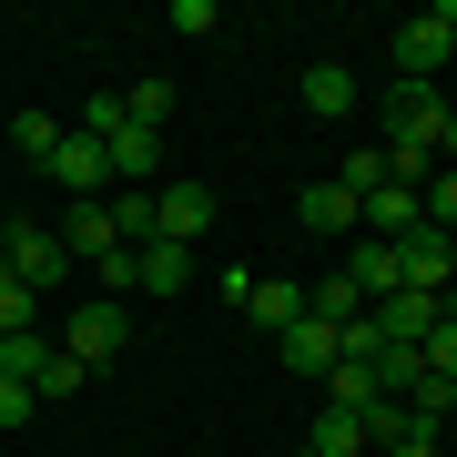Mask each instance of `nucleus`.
Returning <instances> with one entry per match:
<instances>
[{"label":"nucleus","mask_w":457,"mask_h":457,"mask_svg":"<svg viewBox=\"0 0 457 457\" xmlns=\"http://www.w3.org/2000/svg\"><path fill=\"white\" fill-rule=\"evenodd\" d=\"M0 275L41 295V285H62V275H82V264L62 254V234H51V224H31V213H11V224H0Z\"/></svg>","instance_id":"f257e3e1"},{"label":"nucleus","mask_w":457,"mask_h":457,"mask_svg":"<svg viewBox=\"0 0 457 457\" xmlns=\"http://www.w3.org/2000/svg\"><path fill=\"white\" fill-rule=\"evenodd\" d=\"M345 275H356V295L376 305V295L407 285V264H396V245H376V234H356V254H345Z\"/></svg>","instance_id":"9b49d317"},{"label":"nucleus","mask_w":457,"mask_h":457,"mask_svg":"<svg viewBox=\"0 0 457 457\" xmlns=\"http://www.w3.org/2000/svg\"><path fill=\"white\" fill-rule=\"evenodd\" d=\"M437 163H457V102H447V132H437Z\"/></svg>","instance_id":"c85d7f7f"},{"label":"nucleus","mask_w":457,"mask_h":457,"mask_svg":"<svg viewBox=\"0 0 457 457\" xmlns=\"http://www.w3.org/2000/svg\"><path fill=\"white\" fill-rule=\"evenodd\" d=\"M122 122H132V112H122V92H92V102H82V122H71V132H92V143H112Z\"/></svg>","instance_id":"b1692460"},{"label":"nucleus","mask_w":457,"mask_h":457,"mask_svg":"<svg viewBox=\"0 0 457 457\" xmlns=\"http://www.w3.org/2000/svg\"><path fill=\"white\" fill-rule=\"evenodd\" d=\"M245 315H254L264 336H285L295 315H305V285H285V275H254V295H245Z\"/></svg>","instance_id":"ddd939ff"},{"label":"nucleus","mask_w":457,"mask_h":457,"mask_svg":"<svg viewBox=\"0 0 457 457\" xmlns=\"http://www.w3.org/2000/svg\"><path fill=\"white\" fill-rule=\"evenodd\" d=\"M437 71H447V41L427 31V11H417L407 31H396V82H437Z\"/></svg>","instance_id":"f8f14e48"},{"label":"nucleus","mask_w":457,"mask_h":457,"mask_svg":"<svg viewBox=\"0 0 457 457\" xmlns=\"http://www.w3.org/2000/svg\"><path fill=\"white\" fill-rule=\"evenodd\" d=\"M315 457H376V447H366V427L345 407H326V417H315Z\"/></svg>","instance_id":"a211bd4d"},{"label":"nucleus","mask_w":457,"mask_h":457,"mask_svg":"<svg viewBox=\"0 0 457 457\" xmlns=\"http://www.w3.org/2000/svg\"><path fill=\"white\" fill-rule=\"evenodd\" d=\"M204 224H213L204 183H163V194H153V234H163V245H204Z\"/></svg>","instance_id":"0eeeda50"},{"label":"nucleus","mask_w":457,"mask_h":457,"mask_svg":"<svg viewBox=\"0 0 457 457\" xmlns=\"http://www.w3.org/2000/svg\"><path fill=\"white\" fill-rule=\"evenodd\" d=\"M51 356H62V345H51L41 326H31V336H0V376H21V386H31V376H41Z\"/></svg>","instance_id":"2eb2a0df"},{"label":"nucleus","mask_w":457,"mask_h":457,"mask_svg":"<svg viewBox=\"0 0 457 457\" xmlns=\"http://www.w3.org/2000/svg\"><path fill=\"white\" fill-rule=\"evenodd\" d=\"M295 457H315V447H295Z\"/></svg>","instance_id":"7c9ffc66"},{"label":"nucleus","mask_w":457,"mask_h":457,"mask_svg":"<svg viewBox=\"0 0 457 457\" xmlns=\"http://www.w3.org/2000/svg\"><path fill=\"white\" fill-rule=\"evenodd\" d=\"M41 173L62 183L71 204H102V194H112V153H102L92 132H71V122H62V143H51V163H41Z\"/></svg>","instance_id":"7ed1b4c3"},{"label":"nucleus","mask_w":457,"mask_h":457,"mask_svg":"<svg viewBox=\"0 0 457 457\" xmlns=\"http://www.w3.org/2000/svg\"><path fill=\"white\" fill-rule=\"evenodd\" d=\"M427 31L447 41V62H457V0H437V11H427Z\"/></svg>","instance_id":"cd10ccee"},{"label":"nucleus","mask_w":457,"mask_h":457,"mask_svg":"<svg viewBox=\"0 0 457 457\" xmlns=\"http://www.w3.org/2000/svg\"><path fill=\"white\" fill-rule=\"evenodd\" d=\"M122 336H132V326H122V305H112V295H92V305L71 315V336H62V356L82 366V376H102V366L122 356Z\"/></svg>","instance_id":"20e7f679"},{"label":"nucleus","mask_w":457,"mask_h":457,"mask_svg":"<svg viewBox=\"0 0 457 457\" xmlns=\"http://www.w3.org/2000/svg\"><path fill=\"white\" fill-rule=\"evenodd\" d=\"M396 264H407L417 295H447L457 285V234L447 224H407V234H396Z\"/></svg>","instance_id":"39448f33"},{"label":"nucleus","mask_w":457,"mask_h":457,"mask_svg":"<svg viewBox=\"0 0 457 457\" xmlns=\"http://www.w3.org/2000/svg\"><path fill=\"white\" fill-rule=\"evenodd\" d=\"M31 407H41V396L21 386V376H0V427H21V417H31Z\"/></svg>","instance_id":"bb28decb"},{"label":"nucleus","mask_w":457,"mask_h":457,"mask_svg":"<svg viewBox=\"0 0 457 457\" xmlns=\"http://www.w3.org/2000/svg\"><path fill=\"white\" fill-rule=\"evenodd\" d=\"M31 396H41V407H51V396H82V366H71V356H51V366L31 376Z\"/></svg>","instance_id":"a878e982"},{"label":"nucleus","mask_w":457,"mask_h":457,"mask_svg":"<svg viewBox=\"0 0 457 457\" xmlns=\"http://www.w3.org/2000/svg\"><path fill=\"white\" fill-rule=\"evenodd\" d=\"M122 112L143 122V132H163V122H173V82H132V92H122Z\"/></svg>","instance_id":"412c9836"},{"label":"nucleus","mask_w":457,"mask_h":457,"mask_svg":"<svg viewBox=\"0 0 457 457\" xmlns=\"http://www.w3.org/2000/svg\"><path fill=\"white\" fill-rule=\"evenodd\" d=\"M275 356H285L295 376H326V366L345 356V326H315V315H295V326L275 336Z\"/></svg>","instance_id":"6e6552de"},{"label":"nucleus","mask_w":457,"mask_h":457,"mask_svg":"<svg viewBox=\"0 0 457 457\" xmlns=\"http://www.w3.org/2000/svg\"><path fill=\"white\" fill-rule=\"evenodd\" d=\"M447 427H457V417H447Z\"/></svg>","instance_id":"473e14b6"},{"label":"nucleus","mask_w":457,"mask_h":457,"mask_svg":"<svg viewBox=\"0 0 457 457\" xmlns=\"http://www.w3.org/2000/svg\"><path fill=\"white\" fill-rule=\"evenodd\" d=\"M305 112H326V122L356 112V71H345V62H315V71H305Z\"/></svg>","instance_id":"4468645a"},{"label":"nucleus","mask_w":457,"mask_h":457,"mask_svg":"<svg viewBox=\"0 0 457 457\" xmlns=\"http://www.w3.org/2000/svg\"><path fill=\"white\" fill-rule=\"evenodd\" d=\"M417 356H427V376H447V386H457V315H437V336H427Z\"/></svg>","instance_id":"393cba45"},{"label":"nucleus","mask_w":457,"mask_h":457,"mask_svg":"<svg viewBox=\"0 0 457 457\" xmlns=\"http://www.w3.org/2000/svg\"><path fill=\"white\" fill-rule=\"evenodd\" d=\"M41 326V295L31 285H11V275H0V336H31Z\"/></svg>","instance_id":"5701e85b"},{"label":"nucleus","mask_w":457,"mask_h":457,"mask_svg":"<svg viewBox=\"0 0 457 457\" xmlns=\"http://www.w3.org/2000/svg\"><path fill=\"white\" fill-rule=\"evenodd\" d=\"M437 315H447V295L396 285V295H376V305H366V336H376V345H407V356H417V345L437 336Z\"/></svg>","instance_id":"f03ea898"},{"label":"nucleus","mask_w":457,"mask_h":457,"mask_svg":"<svg viewBox=\"0 0 457 457\" xmlns=\"http://www.w3.org/2000/svg\"><path fill=\"white\" fill-rule=\"evenodd\" d=\"M386 457H437V437H396V447H386Z\"/></svg>","instance_id":"c756f323"},{"label":"nucleus","mask_w":457,"mask_h":457,"mask_svg":"<svg viewBox=\"0 0 457 457\" xmlns=\"http://www.w3.org/2000/svg\"><path fill=\"white\" fill-rule=\"evenodd\" d=\"M417 204H427V224H447V234H457V163L427 173V183H417Z\"/></svg>","instance_id":"4be33fe9"},{"label":"nucleus","mask_w":457,"mask_h":457,"mask_svg":"<svg viewBox=\"0 0 457 457\" xmlns=\"http://www.w3.org/2000/svg\"><path fill=\"white\" fill-rule=\"evenodd\" d=\"M356 427H366V447H376V457H386V447H396V437H427V427H417V417H407V407H396V396H376V407H366V417H356Z\"/></svg>","instance_id":"dca6fc26"},{"label":"nucleus","mask_w":457,"mask_h":457,"mask_svg":"<svg viewBox=\"0 0 457 457\" xmlns=\"http://www.w3.org/2000/svg\"><path fill=\"white\" fill-rule=\"evenodd\" d=\"M407 224H427V204H417V183H376V194L356 204V234H376V245H396V234H407Z\"/></svg>","instance_id":"423d86ee"},{"label":"nucleus","mask_w":457,"mask_h":457,"mask_svg":"<svg viewBox=\"0 0 457 457\" xmlns=\"http://www.w3.org/2000/svg\"><path fill=\"white\" fill-rule=\"evenodd\" d=\"M51 143H62L51 112H11V153H21V163H51Z\"/></svg>","instance_id":"6ab92c4d"},{"label":"nucleus","mask_w":457,"mask_h":457,"mask_svg":"<svg viewBox=\"0 0 457 457\" xmlns=\"http://www.w3.org/2000/svg\"><path fill=\"white\" fill-rule=\"evenodd\" d=\"M295 224L305 234H356V194H345V183H305V194H295Z\"/></svg>","instance_id":"9d476101"},{"label":"nucleus","mask_w":457,"mask_h":457,"mask_svg":"<svg viewBox=\"0 0 457 457\" xmlns=\"http://www.w3.org/2000/svg\"><path fill=\"white\" fill-rule=\"evenodd\" d=\"M194 285V245H163V234H153L143 254H132V295H183Z\"/></svg>","instance_id":"1a4fd4ad"},{"label":"nucleus","mask_w":457,"mask_h":457,"mask_svg":"<svg viewBox=\"0 0 457 457\" xmlns=\"http://www.w3.org/2000/svg\"><path fill=\"white\" fill-rule=\"evenodd\" d=\"M102 213H112V234H122L132 254L153 245V194H102Z\"/></svg>","instance_id":"f3484780"},{"label":"nucleus","mask_w":457,"mask_h":457,"mask_svg":"<svg viewBox=\"0 0 457 457\" xmlns=\"http://www.w3.org/2000/svg\"><path fill=\"white\" fill-rule=\"evenodd\" d=\"M386 173H396V163H386V143H356V153H345V173H336V183H345V194L366 204V194H376Z\"/></svg>","instance_id":"aec40b11"},{"label":"nucleus","mask_w":457,"mask_h":457,"mask_svg":"<svg viewBox=\"0 0 457 457\" xmlns=\"http://www.w3.org/2000/svg\"><path fill=\"white\" fill-rule=\"evenodd\" d=\"M447 315H457V295H447Z\"/></svg>","instance_id":"2f4dec72"}]
</instances>
